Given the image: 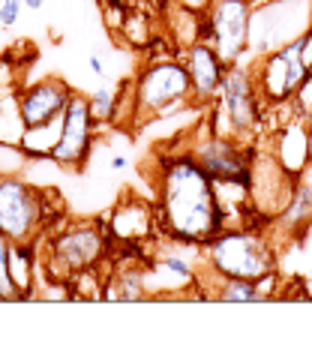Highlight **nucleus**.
<instances>
[{
	"label": "nucleus",
	"instance_id": "obj_1",
	"mask_svg": "<svg viewBox=\"0 0 312 351\" xmlns=\"http://www.w3.org/2000/svg\"><path fill=\"white\" fill-rule=\"evenodd\" d=\"M156 226L178 246H207L228 228L216 180L207 174L187 147L156 159Z\"/></svg>",
	"mask_w": 312,
	"mask_h": 351
},
{
	"label": "nucleus",
	"instance_id": "obj_2",
	"mask_svg": "<svg viewBox=\"0 0 312 351\" xmlns=\"http://www.w3.org/2000/svg\"><path fill=\"white\" fill-rule=\"evenodd\" d=\"M192 102V82L180 58H156L144 63L132 82V123L174 117Z\"/></svg>",
	"mask_w": 312,
	"mask_h": 351
},
{
	"label": "nucleus",
	"instance_id": "obj_3",
	"mask_svg": "<svg viewBox=\"0 0 312 351\" xmlns=\"http://www.w3.org/2000/svg\"><path fill=\"white\" fill-rule=\"evenodd\" d=\"M204 270L213 276L264 279L276 274V252L267 234L255 226L222 228L204 246Z\"/></svg>",
	"mask_w": 312,
	"mask_h": 351
},
{
	"label": "nucleus",
	"instance_id": "obj_4",
	"mask_svg": "<svg viewBox=\"0 0 312 351\" xmlns=\"http://www.w3.org/2000/svg\"><path fill=\"white\" fill-rule=\"evenodd\" d=\"M264 106H267V102L261 99L255 73L246 63H235V66L226 69L219 97L213 102V114L207 117V121H211V126L219 135H228V138H237V141H250L252 135L259 132Z\"/></svg>",
	"mask_w": 312,
	"mask_h": 351
},
{
	"label": "nucleus",
	"instance_id": "obj_5",
	"mask_svg": "<svg viewBox=\"0 0 312 351\" xmlns=\"http://www.w3.org/2000/svg\"><path fill=\"white\" fill-rule=\"evenodd\" d=\"M252 73L259 82L261 99L267 106H285L312 75V34L307 30L303 36L285 43L283 49L255 58Z\"/></svg>",
	"mask_w": 312,
	"mask_h": 351
},
{
	"label": "nucleus",
	"instance_id": "obj_6",
	"mask_svg": "<svg viewBox=\"0 0 312 351\" xmlns=\"http://www.w3.org/2000/svg\"><path fill=\"white\" fill-rule=\"evenodd\" d=\"M183 147L198 159V165L216 180V186H240L250 193L255 150L246 147L243 141L219 135L211 126V121H204Z\"/></svg>",
	"mask_w": 312,
	"mask_h": 351
},
{
	"label": "nucleus",
	"instance_id": "obj_7",
	"mask_svg": "<svg viewBox=\"0 0 312 351\" xmlns=\"http://www.w3.org/2000/svg\"><path fill=\"white\" fill-rule=\"evenodd\" d=\"M309 25H312V0H261V3H255L250 15L252 60L303 36Z\"/></svg>",
	"mask_w": 312,
	"mask_h": 351
},
{
	"label": "nucleus",
	"instance_id": "obj_8",
	"mask_svg": "<svg viewBox=\"0 0 312 351\" xmlns=\"http://www.w3.org/2000/svg\"><path fill=\"white\" fill-rule=\"evenodd\" d=\"M108 231L91 226V222H75V226L48 234V252L45 265L48 276L54 279H72L91 274L102 265V258L108 255Z\"/></svg>",
	"mask_w": 312,
	"mask_h": 351
},
{
	"label": "nucleus",
	"instance_id": "obj_9",
	"mask_svg": "<svg viewBox=\"0 0 312 351\" xmlns=\"http://www.w3.org/2000/svg\"><path fill=\"white\" fill-rule=\"evenodd\" d=\"M250 15L252 0H213L204 19H198V39L211 43L228 66L246 63V58H252Z\"/></svg>",
	"mask_w": 312,
	"mask_h": 351
},
{
	"label": "nucleus",
	"instance_id": "obj_10",
	"mask_svg": "<svg viewBox=\"0 0 312 351\" xmlns=\"http://www.w3.org/2000/svg\"><path fill=\"white\" fill-rule=\"evenodd\" d=\"M45 193L27 183L21 174L0 178V234L12 243H30L45 226Z\"/></svg>",
	"mask_w": 312,
	"mask_h": 351
},
{
	"label": "nucleus",
	"instance_id": "obj_11",
	"mask_svg": "<svg viewBox=\"0 0 312 351\" xmlns=\"http://www.w3.org/2000/svg\"><path fill=\"white\" fill-rule=\"evenodd\" d=\"M96 126L99 123L91 111V99L75 90L60 117V138L51 150V162L67 171H82L96 145Z\"/></svg>",
	"mask_w": 312,
	"mask_h": 351
},
{
	"label": "nucleus",
	"instance_id": "obj_12",
	"mask_svg": "<svg viewBox=\"0 0 312 351\" xmlns=\"http://www.w3.org/2000/svg\"><path fill=\"white\" fill-rule=\"evenodd\" d=\"M294 186V174L276 159V154H255L252 159V186H250V202L261 217L274 219L285 207L288 195Z\"/></svg>",
	"mask_w": 312,
	"mask_h": 351
},
{
	"label": "nucleus",
	"instance_id": "obj_13",
	"mask_svg": "<svg viewBox=\"0 0 312 351\" xmlns=\"http://www.w3.org/2000/svg\"><path fill=\"white\" fill-rule=\"evenodd\" d=\"M180 63L187 66L192 82V102L195 106H211L219 97L222 78H226L228 63L216 54V49L204 39H195L180 51Z\"/></svg>",
	"mask_w": 312,
	"mask_h": 351
},
{
	"label": "nucleus",
	"instance_id": "obj_14",
	"mask_svg": "<svg viewBox=\"0 0 312 351\" xmlns=\"http://www.w3.org/2000/svg\"><path fill=\"white\" fill-rule=\"evenodd\" d=\"M72 93L75 90H72L63 78H43V82L27 84L19 97H15L24 126H45V123L60 121L69 99H72Z\"/></svg>",
	"mask_w": 312,
	"mask_h": 351
},
{
	"label": "nucleus",
	"instance_id": "obj_15",
	"mask_svg": "<svg viewBox=\"0 0 312 351\" xmlns=\"http://www.w3.org/2000/svg\"><path fill=\"white\" fill-rule=\"evenodd\" d=\"M274 226H279L285 234L300 237L312 228V183L307 174H298L291 186V195H288L285 207L274 217Z\"/></svg>",
	"mask_w": 312,
	"mask_h": 351
},
{
	"label": "nucleus",
	"instance_id": "obj_16",
	"mask_svg": "<svg viewBox=\"0 0 312 351\" xmlns=\"http://www.w3.org/2000/svg\"><path fill=\"white\" fill-rule=\"evenodd\" d=\"M156 226V213L150 210L147 204L141 202H123L117 204L115 210H111L108 217V231L111 237H117V241L123 243H132V241H141V237H147L150 231Z\"/></svg>",
	"mask_w": 312,
	"mask_h": 351
},
{
	"label": "nucleus",
	"instance_id": "obj_17",
	"mask_svg": "<svg viewBox=\"0 0 312 351\" xmlns=\"http://www.w3.org/2000/svg\"><path fill=\"white\" fill-rule=\"evenodd\" d=\"M303 123H307V121L291 117V121H288L283 130L276 132V138H274L276 159L294 174V178H298V174L309 165V132H307V126H303Z\"/></svg>",
	"mask_w": 312,
	"mask_h": 351
},
{
	"label": "nucleus",
	"instance_id": "obj_18",
	"mask_svg": "<svg viewBox=\"0 0 312 351\" xmlns=\"http://www.w3.org/2000/svg\"><path fill=\"white\" fill-rule=\"evenodd\" d=\"M213 285H216V291L211 294V298L219 300V303H264V300H270V294L264 291L261 279L213 276Z\"/></svg>",
	"mask_w": 312,
	"mask_h": 351
},
{
	"label": "nucleus",
	"instance_id": "obj_19",
	"mask_svg": "<svg viewBox=\"0 0 312 351\" xmlns=\"http://www.w3.org/2000/svg\"><path fill=\"white\" fill-rule=\"evenodd\" d=\"M147 274V285L154 282V279H168L171 285H189L192 279H195V265H192L189 258H183L180 252H165L159 255V258L150 265V270H144Z\"/></svg>",
	"mask_w": 312,
	"mask_h": 351
},
{
	"label": "nucleus",
	"instance_id": "obj_20",
	"mask_svg": "<svg viewBox=\"0 0 312 351\" xmlns=\"http://www.w3.org/2000/svg\"><path fill=\"white\" fill-rule=\"evenodd\" d=\"M106 300H147L150 298V285L144 270H130L126 267L120 276H115L111 282H106V291L99 294Z\"/></svg>",
	"mask_w": 312,
	"mask_h": 351
},
{
	"label": "nucleus",
	"instance_id": "obj_21",
	"mask_svg": "<svg viewBox=\"0 0 312 351\" xmlns=\"http://www.w3.org/2000/svg\"><path fill=\"white\" fill-rule=\"evenodd\" d=\"M117 97H120V90H115V87H108V84L96 87L91 97H87L91 99V111H93V117L99 126L117 121Z\"/></svg>",
	"mask_w": 312,
	"mask_h": 351
},
{
	"label": "nucleus",
	"instance_id": "obj_22",
	"mask_svg": "<svg viewBox=\"0 0 312 351\" xmlns=\"http://www.w3.org/2000/svg\"><path fill=\"white\" fill-rule=\"evenodd\" d=\"M10 252H12V241H6L0 234V294L12 303V300H19V289H15L12 274H10Z\"/></svg>",
	"mask_w": 312,
	"mask_h": 351
},
{
	"label": "nucleus",
	"instance_id": "obj_23",
	"mask_svg": "<svg viewBox=\"0 0 312 351\" xmlns=\"http://www.w3.org/2000/svg\"><path fill=\"white\" fill-rule=\"evenodd\" d=\"M21 0H0V25L3 27H15L21 15Z\"/></svg>",
	"mask_w": 312,
	"mask_h": 351
},
{
	"label": "nucleus",
	"instance_id": "obj_24",
	"mask_svg": "<svg viewBox=\"0 0 312 351\" xmlns=\"http://www.w3.org/2000/svg\"><path fill=\"white\" fill-rule=\"evenodd\" d=\"M87 66H91V73H93V75H106V66H102V58H99V54H91Z\"/></svg>",
	"mask_w": 312,
	"mask_h": 351
},
{
	"label": "nucleus",
	"instance_id": "obj_25",
	"mask_svg": "<svg viewBox=\"0 0 312 351\" xmlns=\"http://www.w3.org/2000/svg\"><path fill=\"white\" fill-rule=\"evenodd\" d=\"M108 165H111L115 171H123L126 165H130V159H126L123 154H115V156H111V162H108Z\"/></svg>",
	"mask_w": 312,
	"mask_h": 351
},
{
	"label": "nucleus",
	"instance_id": "obj_26",
	"mask_svg": "<svg viewBox=\"0 0 312 351\" xmlns=\"http://www.w3.org/2000/svg\"><path fill=\"white\" fill-rule=\"evenodd\" d=\"M21 3L27 6V10H34V12H36V10H43V6H45V0H21Z\"/></svg>",
	"mask_w": 312,
	"mask_h": 351
},
{
	"label": "nucleus",
	"instance_id": "obj_27",
	"mask_svg": "<svg viewBox=\"0 0 312 351\" xmlns=\"http://www.w3.org/2000/svg\"><path fill=\"white\" fill-rule=\"evenodd\" d=\"M307 132H309V162H312V114L307 117Z\"/></svg>",
	"mask_w": 312,
	"mask_h": 351
},
{
	"label": "nucleus",
	"instance_id": "obj_28",
	"mask_svg": "<svg viewBox=\"0 0 312 351\" xmlns=\"http://www.w3.org/2000/svg\"><path fill=\"white\" fill-rule=\"evenodd\" d=\"M0 303H10V300H6V298H3V294H0Z\"/></svg>",
	"mask_w": 312,
	"mask_h": 351
},
{
	"label": "nucleus",
	"instance_id": "obj_29",
	"mask_svg": "<svg viewBox=\"0 0 312 351\" xmlns=\"http://www.w3.org/2000/svg\"><path fill=\"white\" fill-rule=\"evenodd\" d=\"M309 34H312V25H309Z\"/></svg>",
	"mask_w": 312,
	"mask_h": 351
}]
</instances>
